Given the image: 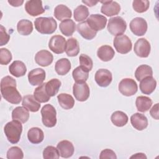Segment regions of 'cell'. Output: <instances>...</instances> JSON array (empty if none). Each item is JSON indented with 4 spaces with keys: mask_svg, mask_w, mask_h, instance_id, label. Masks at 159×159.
<instances>
[{
    "mask_svg": "<svg viewBox=\"0 0 159 159\" xmlns=\"http://www.w3.org/2000/svg\"><path fill=\"white\" fill-rule=\"evenodd\" d=\"M1 92L2 98L7 102L17 104L22 100L16 88V81L10 76H6L1 81Z\"/></svg>",
    "mask_w": 159,
    "mask_h": 159,
    "instance_id": "obj_1",
    "label": "cell"
},
{
    "mask_svg": "<svg viewBox=\"0 0 159 159\" xmlns=\"http://www.w3.org/2000/svg\"><path fill=\"white\" fill-rule=\"evenodd\" d=\"M4 131L8 141L15 144L18 143L20 140L22 132V125L20 122L12 120L5 125Z\"/></svg>",
    "mask_w": 159,
    "mask_h": 159,
    "instance_id": "obj_2",
    "label": "cell"
},
{
    "mask_svg": "<svg viewBox=\"0 0 159 159\" xmlns=\"http://www.w3.org/2000/svg\"><path fill=\"white\" fill-rule=\"evenodd\" d=\"M34 25L37 31L42 34H53L57 27V22L52 17H38L35 20Z\"/></svg>",
    "mask_w": 159,
    "mask_h": 159,
    "instance_id": "obj_3",
    "label": "cell"
},
{
    "mask_svg": "<svg viewBox=\"0 0 159 159\" xmlns=\"http://www.w3.org/2000/svg\"><path fill=\"white\" fill-rule=\"evenodd\" d=\"M42 121L43 124L47 127H53L57 124V112L55 107L47 104L41 109Z\"/></svg>",
    "mask_w": 159,
    "mask_h": 159,
    "instance_id": "obj_4",
    "label": "cell"
},
{
    "mask_svg": "<svg viewBox=\"0 0 159 159\" xmlns=\"http://www.w3.org/2000/svg\"><path fill=\"white\" fill-rule=\"evenodd\" d=\"M107 29L109 33L113 35H122L127 29V23L120 16L114 17L109 19Z\"/></svg>",
    "mask_w": 159,
    "mask_h": 159,
    "instance_id": "obj_5",
    "label": "cell"
},
{
    "mask_svg": "<svg viewBox=\"0 0 159 159\" xmlns=\"http://www.w3.org/2000/svg\"><path fill=\"white\" fill-rule=\"evenodd\" d=\"M113 44L116 51L121 54L129 53L132 47L130 39L124 34L117 35L114 39Z\"/></svg>",
    "mask_w": 159,
    "mask_h": 159,
    "instance_id": "obj_6",
    "label": "cell"
},
{
    "mask_svg": "<svg viewBox=\"0 0 159 159\" xmlns=\"http://www.w3.org/2000/svg\"><path fill=\"white\" fill-rule=\"evenodd\" d=\"M119 91L125 96H131L134 95L138 89L137 83L132 78H124L119 84Z\"/></svg>",
    "mask_w": 159,
    "mask_h": 159,
    "instance_id": "obj_7",
    "label": "cell"
},
{
    "mask_svg": "<svg viewBox=\"0 0 159 159\" xmlns=\"http://www.w3.org/2000/svg\"><path fill=\"white\" fill-rule=\"evenodd\" d=\"M73 93L78 101H85L89 97V88L86 82L75 83L73 86Z\"/></svg>",
    "mask_w": 159,
    "mask_h": 159,
    "instance_id": "obj_8",
    "label": "cell"
},
{
    "mask_svg": "<svg viewBox=\"0 0 159 159\" xmlns=\"http://www.w3.org/2000/svg\"><path fill=\"white\" fill-rule=\"evenodd\" d=\"M65 39L60 35H53L51 37L48 42V47L53 52L57 54L63 53L66 48Z\"/></svg>",
    "mask_w": 159,
    "mask_h": 159,
    "instance_id": "obj_9",
    "label": "cell"
},
{
    "mask_svg": "<svg viewBox=\"0 0 159 159\" xmlns=\"http://www.w3.org/2000/svg\"><path fill=\"white\" fill-rule=\"evenodd\" d=\"M130 29L137 36L143 35L147 30V21L142 17H135L130 22Z\"/></svg>",
    "mask_w": 159,
    "mask_h": 159,
    "instance_id": "obj_10",
    "label": "cell"
},
{
    "mask_svg": "<svg viewBox=\"0 0 159 159\" xmlns=\"http://www.w3.org/2000/svg\"><path fill=\"white\" fill-rule=\"evenodd\" d=\"M150 50L151 47L149 42L144 38L138 39L134 44V51L140 58L148 57L150 53Z\"/></svg>",
    "mask_w": 159,
    "mask_h": 159,
    "instance_id": "obj_11",
    "label": "cell"
},
{
    "mask_svg": "<svg viewBox=\"0 0 159 159\" xmlns=\"http://www.w3.org/2000/svg\"><path fill=\"white\" fill-rule=\"evenodd\" d=\"M86 22L93 30L98 32L105 28L107 23V19L101 14H91L87 19Z\"/></svg>",
    "mask_w": 159,
    "mask_h": 159,
    "instance_id": "obj_12",
    "label": "cell"
},
{
    "mask_svg": "<svg viewBox=\"0 0 159 159\" xmlns=\"http://www.w3.org/2000/svg\"><path fill=\"white\" fill-rule=\"evenodd\" d=\"M94 79L99 86L107 87L111 84L112 80V75L109 70L102 68L96 72Z\"/></svg>",
    "mask_w": 159,
    "mask_h": 159,
    "instance_id": "obj_13",
    "label": "cell"
},
{
    "mask_svg": "<svg viewBox=\"0 0 159 159\" xmlns=\"http://www.w3.org/2000/svg\"><path fill=\"white\" fill-rule=\"evenodd\" d=\"M102 5L101 12L107 16H113L117 15L120 11V6L119 3L113 1H101Z\"/></svg>",
    "mask_w": 159,
    "mask_h": 159,
    "instance_id": "obj_14",
    "label": "cell"
},
{
    "mask_svg": "<svg viewBox=\"0 0 159 159\" xmlns=\"http://www.w3.org/2000/svg\"><path fill=\"white\" fill-rule=\"evenodd\" d=\"M25 10L32 16H37L45 12L42 6V2L39 0L27 1L25 4Z\"/></svg>",
    "mask_w": 159,
    "mask_h": 159,
    "instance_id": "obj_15",
    "label": "cell"
},
{
    "mask_svg": "<svg viewBox=\"0 0 159 159\" xmlns=\"http://www.w3.org/2000/svg\"><path fill=\"white\" fill-rule=\"evenodd\" d=\"M45 79V71L40 68L31 70L28 74V80L32 86L41 85Z\"/></svg>",
    "mask_w": 159,
    "mask_h": 159,
    "instance_id": "obj_16",
    "label": "cell"
},
{
    "mask_svg": "<svg viewBox=\"0 0 159 159\" xmlns=\"http://www.w3.org/2000/svg\"><path fill=\"white\" fill-rule=\"evenodd\" d=\"M57 148L59 155L62 158H70L74 153V146L73 143L68 140L60 141L57 145Z\"/></svg>",
    "mask_w": 159,
    "mask_h": 159,
    "instance_id": "obj_17",
    "label": "cell"
},
{
    "mask_svg": "<svg viewBox=\"0 0 159 159\" xmlns=\"http://www.w3.org/2000/svg\"><path fill=\"white\" fill-rule=\"evenodd\" d=\"M53 60V55L48 50H42L38 52L35 56V61L37 64L41 66L50 65Z\"/></svg>",
    "mask_w": 159,
    "mask_h": 159,
    "instance_id": "obj_18",
    "label": "cell"
},
{
    "mask_svg": "<svg viewBox=\"0 0 159 159\" xmlns=\"http://www.w3.org/2000/svg\"><path fill=\"white\" fill-rule=\"evenodd\" d=\"M130 122L134 128L137 130H142L148 126L147 117L140 113H135L130 117Z\"/></svg>",
    "mask_w": 159,
    "mask_h": 159,
    "instance_id": "obj_19",
    "label": "cell"
},
{
    "mask_svg": "<svg viewBox=\"0 0 159 159\" xmlns=\"http://www.w3.org/2000/svg\"><path fill=\"white\" fill-rule=\"evenodd\" d=\"M157 81L152 76H147L140 81L139 87L141 92L145 94H150L155 89Z\"/></svg>",
    "mask_w": 159,
    "mask_h": 159,
    "instance_id": "obj_20",
    "label": "cell"
},
{
    "mask_svg": "<svg viewBox=\"0 0 159 159\" xmlns=\"http://www.w3.org/2000/svg\"><path fill=\"white\" fill-rule=\"evenodd\" d=\"M78 32L85 39L91 40L96 35L97 32L93 30L88 24L86 21L80 22L76 25Z\"/></svg>",
    "mask_w": 159,
    "mask_h": 159,
    "instance_id": "obj_21",
    "label": "cell"
},
{
    "mask_svg": "<svg viewBox=\"0 0 159 159\" xmlns=\"http://www.w3.org/2000/svg\"><path fill=\"white\" fill-rule=\"evenodd\" d=\"M9 71L12 75L14 76L15 77L19 78L25 75L27 68L25 65L22 61L16 60L10 65Z\"/></svg>",
    "mask_w": 159,
    "mask_h": 159,
    "instance_id": "obj_22",
    "label": "cell"
},
{
    "mask_svg": "<svg viewBox=\"0 0 159 159\" xmlns=\"http://www.w3.org/2000/svg\"><path fill=\"white\" fill-rule=\"evenodd\" d=\"M115 55V52L112 47L109 45H102L100 47L97 51L98 58L103 61H108L113 58Z\"/></svg>",
    "mask_w": 159,
    "mask_h": 159,
    "instance_id": "obj_23",
    "label": "cell"
},
{
    "mask_svg": "<svg viewBox=\"0 0 159 159\" xmlns=\"http://www.w3.org/2000/svg\"><path fill=\"white\" fill-rule=\"evenodd\" d=\"M22 106L32 112H37L40 107V104L31 94L24 96L22 99Z\"/></svg>",
    "mask_w": 159,
    "mask_h": 159,
    "instance_id": "obj_24",
    "label": "cell"
},
{
    "mask_svg": "<svg viewBox=\"0 0 159 159\" xmlns=\"http://www.w3.org/2000/svg\"><path fill=\"white\" fill-rule=\"evenodd\" d=\"M29 118V110L24 106H18L12 112V119L18 120L21 123L26 122Z\"/></svg>",
    "mask_w": 159,
    "mask_h": 159,
    "instance_id": "obj_25",
    "label": "cell"
},
{
    "mask_svg": "<svg viewBox=\"0 0 159 159\" xmlns=\"http://www.w3.org/2000/svg\"><path fill=\"white\" fill-rule=\"evenodd\" d=\"M27 138L30 142L34 144L41 143L44 139L43 132L39 127H32L27 132Z\"/></svg>",
    "mask_w": 159,
    "mask_h": 159,
    "instance_id": "obj_26",
    "label": "cell"
},
{
    "mask_svg": "<svg viewBox=\"0 0 159 159\" xmlns=\"http://www.w3.org/2000/svg\"><path fill=\"white\" fill-rule=\"evenodd\" d=\"M59 29L65 36H71L76 30V24L71 19H65L61 22L59 25Z\"/></svg>",
    "mask_w": 159,
    "mask_h": 159,
    "instance_id": "obj_27",
    "label": "cell"
},
{
    "mask_svg": "<svg viewBox=\"0 0 159 159\" xmlns=\"http://www.w3.org/2000/svg\"><path fill=\"white\" fill-rule=\"evenodd\" d=\"M71 63L67 58H63L58 60L55 66V70L57 73L59 75H66L71 69Z\"/></svg>",
    "mask_w": 159,
    "mask_h": 159,
    "instance_id": "obj_28",
    "label": "cell"
},
{
    "mask_svg": "<svg viewBox=\"0 0 159 159\" xmlns=\"http://www.w3.org/2000/svg\"><path fill=\"white\" fill-rule=\"evenodd\" d=\"M71 10L65 5L59 4L55 7L54 16L58 20H63L65 19H69L71 17Z\"/></svg>",
    "mask_w": 159,
    "mask_h": 159,
    "instance_id": "obj_29",
    "label": "cell"
},
{
    "mask_svg": "<svg viewBox=\"0 0 159 159\" xmlns=\"http://www.w3.org/2000/svg\"><path fill=\"white\" fill-rule=\"evenodd\" d=\"M136 107L139 112H145L148 111L152 105V99L147 96H138L135 101Z\"/></svg>",
    "mask_w": 159,
    "mask_h": 159,
    "instance_id": "obj_30",
    "label": "cell"
},
{
    "mask_svg": "<svg viewBox=\"0 0 159 159\" xmlns=\"http://www.w3.org/2000/svg\"><path fill=\"white\" fill-rule=\"evenodd\" d=\"M57 99L60 106L64 109H70L74 106L75 99L70 94L61 93L57 96Z\"/></svg>",
    "mask_w": 159,
    "mask_h": 159,
    "instance_id": "obj_31",
    "label": "cell"
},
{
    "mask_svg": "<svg viewBox=\"0 0 159 159\" xmlns=\"http://www.w3.org/2000/svg\"><path fill=\"white\" fill-rule=\"evenodd\" d=\"M65 52L68 57L76 56L80 52V45L78 40L75 38H70L67 40Z\"/></svg>",
    "mask_w": 159,
    "mask_h": 159,
    "instance_id": "obj_32",
    "label": "cell"
},
{
    "mask_svg": "<svg viewBox=\"0 0 159 159\" xmlns=\"http://www.w3.org/2000/svg\"><path fill=\"white\" fill-rule=\"evenodd\" d=\"M128 116L122 111H117L113 112L111 117V122L114 125L117 127H122L127 124L128 122Z\"/></svg>",
    "mask_w": 159,
    "mask_h": 159,
    "instance_id": "obj_33",
    "label": "cell"
},
{
    "mask_svg": "<svg viewBox=\"0 0 159 159\" xmlns=\"http://www.w3.org/2000/svg\"><path fill=\"white\" fill-rule=\"evenodd\" d=\"M17 30L22 35H29L33 30L32 23L27 19L20 20L17 24Z\"/></svg>",
    "mask_w": 159,
    "mask_h": 159,
    "instance_id": "obj_34",
    "label": "cell"
},
{
    "mask_svg": "<svg viewBox=\"0 0 159 159\" xmlns=\"http://www.w3.org/2000/svg\"><path fill=\"white\" fill-rule=\"evenodd\" d=\"M153 76L152 68L147 65H141L137 67L135 71V77L137 81H141L147 76Z\"/></svg>",
    "mask_w": 159,
    "mask_h": 159,
    "instance_id": "obj_35",
    "label": "cell"
},
{
    "mask_svg": "<svg viewBox=\"0 0 159 159\" xmlns=\"http://www.w3.org/2000/svg\"><path fill=\"white\" fill-rule=\"evenodd\" d=\"M45 83H42L41 85L36 88L34 92L35 99L40 102H47L50 99V96L48 95L45 90Z\"/></svg>",
    "mask_w": 159,
    "mask_h": 159,
    "instance_id": "obj_36",
    "label": "cell"
},
{
    "mask_svg": "<svg viewBox=\"0 0 159 159\" xmlns=\"http://www.w3.org/2000/svg\"><path fill=\"white\" fill-rule=\"evenodd\" d=\"M61 81L57 78H53L45 83V90L50 97L54 96L57 94L61 86Z\"/></svg>",
    "mask_w": 159,
    "mask_h": 159,
    "instance_id": "obj_37",
    "label": "cell"
},
{
    "mask_svg": "<svg viewBox=\"0 0 159 159\" xmlns=\"http://www.w3.org/2000/svg\"><path fill=\"white\" fill-rule=\"evenodd\" d=\"M89 16V10L84 5L78 6L74 10V19L77 22L84 20Z\"/></svg>",
    "mask_w": 159,
    "mask_h": 159,
    "instance_id": "obj_38",
    "label": "cell"
},
{
    "mask_svg": "<svg viewBox=\"0 0 159 159\" xmlns=\"http://www.w3.org/2000/svg\"><path fill=\"white\" fill-rule=\"evenodd\" d=\"M72 76L76 83H83L88 78V72L84 70L80 66L75 68L72 72Z\"/></svg>",
    "mask_w": 159,
    "mask_h": 159,
    "instance_id": "obj_39",
    "label": "cell"
},
{
    "mask_svg": "<svg viewBox=\"0 0 159 159\" xmlns=\"http://www.w3.org/2000/svg\"><path fill=\"white\" fill-rule=\"evenodd\" d=\"M150 2L147 0H135L132 2L133 9L139 13H143L146 12L149 8Z\"/></svg>",
    "mask_w": 159,
    "mask_h": 159,
    "instance_id": "obj_40",
    "label": "cell"
},
{
    "mask_svg": "<svg viewBox=\"0 0 159 159\" xmlns=\"http://www.w3.org/2000/svg\"><path fill=\"white\" fill-rule=\"evenodd\" d=\"M43 157L45 159H58L60 155L57 148L53 146H47L43 151Z\"/></svg>",
    "mask_w": 159,
    "mask_h": 159,
    "instance_id": "obj_41",
    "label": "cell"
},
{
    "mask_svg": "<svg viewBox=\"0 0 159 159\" xmlns=\"http://www.w3.org/2000/svg\"><path fill=\"white\" fill-rule=\"evenodd\" d=\"M79 60L80 63V66L84 70L89 72L92 70L93 63L92 59L89 56L85 54H81L80 56Z\"/></svg>",
    "mask_w": 159,
    "mask_h": 159,
    "instance_id": "obj_42",
    "label": "cell"
},
{
    "mask_svg": "<svg viewBox=\"0 0 159 159\" xmlns=\"http://www.w3.org/2000/svg\"><path fill=\"white\" fill-rule=\"evenodd\" d=\"M23 157V152L18 147H12L7 152V158L8 159H22Z\"/></svg>",
    "mask_w": 159,
    "mask_h": 159,
    "instance_id": "obj_43",
    "label": "cell"
},
{
    "mask_svg": "<svg viewBox=\"0 0 159 159\" xmlns=\"http://www.w3.org/2000/svg\"><path fill=\"white\" fill-rule=\"evenodd\" d=\"M12 57L11 52L5 48L0 49V63L2 65H6L12 60Z\"/></svg>",
    "mask_w": 159,
    "mask_h": 159,
    "instance_id": "obj_44",
    "label": "cell"
},
{
    "mask_svg": "<svg viewBox=\"0 0 159 159\" xmlns=\"http://www.w3.org/2000/svg\"><path fill=\"white\" fill-rule=\"evenodd\" d=\"M0 27V46H2L7 43L10 39V35L6 32L5 28L2 25Z\"/></svg>",
    "mask_w": 159,
    "mask_h": 159,
    "instance_id": "obj_45",
    "label": "cell"
},
{
    "mask_svg": "<svg viewBox=\"0 0 159 159\" xmlns=\"http://www.w3.org/2000/svg\"><path fill=\"white\" fill-rule=\"evenodd\" d=\"M99 158L101 159H104V158H112V159H116L117 156L115 153V152L111 150V149H104L101 151L100 155H99Z\"/></svg>",
    "mask_w": 159,
    "mask_h": 159,
    "instance_id": "obj_46",
    "label": "cell"
},
{
    "mask_svg": "<svg viewBox=\"0 0 159 159\" xmlns=\"http://www.w3.org/2000/svg\"><path fill=\"white\" fill-rule=\"evenodd\" d=\"M150 113L151 116L153 119L158 120V103H157L152 107L150 111Z\"/></svg>",
    "mask_w": 159,
    "mask_h": 159,
    "instance_id": "obj_47",
    "label": "cell"
},
{
    "mask_svg": "<svg viewBox=\"0 0 159 159\" xmlns=\"http://www.w3.org/2000/svg\"><path fill=\"white\" fill-rule=\"evenodd\" d=\"M8 2L12 6H14V7H18V6H20L23 2H24V1H19V0H17V1H8Z\"/></svg>",
    "mask_w": 159,
    "mask_h": 159,
    "instance_id": "obj_48",
    "label": "cell"
},
{
    "mask_svg": "<svg viewBox=\"0 0 159 159\" xmlns=\"http://www.w3.org/2000/svg\"><path fill=\"white\" fill-rule=\"evenodd\" d=\"M131 158H147V157L145 155L144 153H135V155H132V157H130Z\"/></svg>",
    "mask_w": 159,
    "mask_h": 159,
    "instance_id": "obj_49",
    "label": "cell"
},
{
    "mask_svg": "<svg viewBox=\"0 0 159 159\" xmlns=\"http://www.w3.org/2000/svg\"><path fill=\"white\" fill-rule=\"evenodd\" d=\"M82 2L86 4L89 7H92L93 6H95L98 2V1H82Z\"/></svg>",
    "mask_w": 159,
    "mask_h": 159,
    "instance_id": "obj_50",
    "label": "cell"
}]
</instances>
